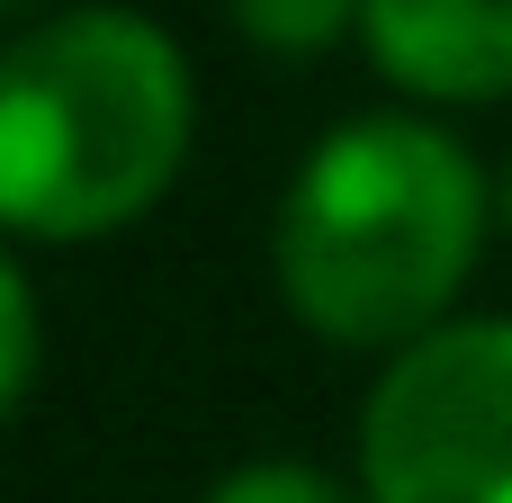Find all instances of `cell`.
<instances>
[{
	"instance_id": "9",
	"label": "cell",
	"mask_w": 512,
	"mask_h": 503,
	"mask_svg": "<svg viewBox=\"0 0 512 503\" xmlns=\"http://www.w3.org/2000/svg\"><path fill=\"white\" fill-rule=\"evenodd\" d=\"M9 9H36V0H9Z\"/></svg>"
},
{
	"instance_id": "3",
	"label": "cell",
	"mask_w": 512,
	"mask_h": 503,
	"mask_svg": "<svg viewBox=\"0 0 512 503\" xmlns=\"http://www.w3.org/2000/svg\"><path fill=\"white\" fill-rule=\"evenodd\" d=\"M369 503H512V324L405 342L360 414Z\"/></svg>"
},
{
	"instance_id": "1",
	"label": "cell",
	"mask_w": 512,
	"mask_h": 503,
	"mask_svg": "<svg viewBox=\"0 0 512 503\" xmlns=\"http://www.w3.org/2000/svg\"><path fill=\"white\" fill-rule=\"evenodd\" d=\"M486 171L414 117L333 126L279 198V288L324 342H423L477 270Z\"/></svg>"
},
{
	"instance_id": "7",
	"label": "cell",
	"mask_w": 512,
	"mask_h": 503,
	"mask_svg": "<svg viewBox=\"0 0 512 503\" xmlns=\"http://www.w3.org/2000/svg\"><path fill=\"white\" fill-rule=\"evenodd\" d=\"M0 324H9L0 396H9V405H27V387H36V288H27V270H18V261L0 270Z\"/></svg>"
},
{
	"instance_id": "8",
	"label": "cell",
	"mask_w": 512,
	"mask_h": 503,
	"mask_svg": "<svg viewBox=\"0 0 512 503\" xmlns=\"http://www.w3.org/2000/svg\"><path fill=\"white\" fill-rule=\"evenodd\" d=\"M504 225H512V171H504Z\"/></svg>"
},
{
	"instance_id": "5",
	"label": "cell",
	"mask_w": 512,
	"mask_h": 503,
	"mask_svg": "<svg viewBox=\"0 0 512 503\" xmlns=\"http://www.w3.org/2000/svg\"><path fill=\"white\" fill-rule=\"evenodd\" d=\"M225 9L261 54H324L360 18V0H225Z\"/></svg>"
},
{
	"instance_id": "2",
	"label": "cell",
	"mask_w": 512,
	"mask_h": 503,
	"mask_svg": "<svg viewBox=\"0 0 512 503\" xmlns=\"http://www.w3.org/2000/svg\"><path fill=\"white\" fill-rule=\"evenodd\" d=\"M189 153V63L135 9H63L0 63V207L27 243L135 225Z\"/></svg>"
},
{
	"instance_id": "6",
	"label": "cell",
	"mask_w": 512,
	"mask_h": 503,
	"mask_svg": "<svg viewBox=\"0 0 512 503\" xmlns=\"http://www.w3.org/2000/svg\"><path fill=\"white\" fill-rule=\"evenodd\" d=\"M207 503H360L351 486H333L324 468H297V459H261V468H234Z\"/></svg>"
},
{
	"instance_id": "4",
	"label": "cell",
	"mask_w": 512,
	"mask_h": 503,
	"mask_svg": "<svg viewBox=\"0 0 512 503\" xmlns=\"http://www.w3.org/2000/svg\"><path fill=\"white\" fill-rule=\"evenodd\" d=\"M360 36L414 99H512V0H360Z\"/></svg>"
}]
</instances>
